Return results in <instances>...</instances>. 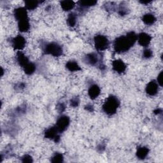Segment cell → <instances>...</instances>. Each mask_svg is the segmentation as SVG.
<instances>
[{
	"label": "cell",
	"instance_id": "cell-1",
	"mask_svg": "<svg viewBox=\"0 0 163 163\" xmlns=\"http://www.w3.org/2000/svg\"><path fill=\"white\" fill-rule=\"evenodd\" d=\"M138 36L131 31L126 36H121L117 38L114 42V50L117 53H122L129 50L137 40Z\"/></svg>",
	"mask_w": 163,
	"mask_h": 163
},
{
	"label": "cell",
	"instance_id": "cell-2",
	"mask_svg": "<svg viewBox=\"0 0 163 163\" xmlns=\"http://www.w3.org/2000/svg\"><path fill=\"white\" fill-rule=\"evenodd\" d=\"M119 105L120 101L118 98L111 95L106 99L103 105V110L107 115H112L116 113Z\"/></svg>",
	"mask_w": 163,
	"mask_h": 163
},
{
	"label": "cell",
	"instance_id": "cell-3",
	"mask_svg": "<svg viewBox=\"0 0 163 163\" xmlns=\"http://www.w3.org/2000/svg\"><path fill=\"white\" fill-rule=\"evenodd\" d=\"M44 52L47 54L52 55L54 57H59L63 54V49L56 43L47 44L44 47Z\"/></svg>",
	"mask_w": 163,
	"mask_h": 163
},
{
	"label": "cell",
	"instance_id": "cell-4",
	"mask_svg": "<svg viewBox=\"0 0 163 163\" xmlns=\"http://www.w3.org/2000/svg\"><path fill=\"white\" fill-rule=\"evenodd\" d=\"M94 45L97 50L102 51L106 50L110 45L108 38L103 35H96L94 37Z\"/></svg>",
	"mask_w": 163,
	"mask_h": 163
},
{
	"label": "cell",
	"instance_id": "cell-5",
	"mask_svg": "<svg viewBox=\"0 0 163 163\" xmlns=\"http://www.w3.org/2000/svg\"><path fill=\"white\" fill-rule=\"evenodd\" d=\"M70 118L66 115H63L58 118L55 127L59 133H63L67 129L70 124Z\"/></svg>",
	"mask_w": 163,
	"mask_h": 163
},
{
	"label": "cell",
	"instance_id": "cell-6",
	"mask_svg": "<svg viewBox=\"0 0 163 163\" xmlns=\"http://www.w3.org/2000/svg\"><path fill=\"white\" fill-rule=\"evenodd\" d=\"M26 42L25 38L21 35L17 36L12 40V47L14 48V49L19 50H23L24 48L26 45Z\"/></svg>",
	"mask_w": 163,
	"mask_h": 163
},
{
	"label": "cell",
	"instance_id": "cell-7",
	"mask_svg": "<svg viewBox=\"0 0 163 163\" xmlns=\"http://www.w3.org/2000/svg\"><path fill=\"white\" fill-rule=\"evenodd\" d=\"M59 131L56 127H52L47 129L45 132V137L46 138L54 139L55 142H58L60 140V136L58 135Z\"/></svg>",
	"mask_w": 163,
	"mask_h": 163
},
{
	"label": "cell",
	"instance_id": "cell-8",
	"mask_svg": "<svg viewBox=\"0 0 163 163\" xmlns=\"http://www.w3.org/2000/svg\"><path fill=\"white\" fill-rule=\"evenodd\" d=\"M14 16L15 18L18 20V22L28 19V17L26 8L23 7H19L16 8L14 11Z\"/></svg>",
	"mask_w": 163,
	"mask_h": 163
},
{
	"label": "cell",
	"instance_id": "cell-9",
	"mask_svg": "<svg viewBox=\"0 0 163 163\" xmlns=\"http://www.w3.org/2000/svg\"><path fill=\"white\" fill-rule=\"evenodd\" d=\"M138 41L139 44L142 47H147L150 43L152 37L145 33H141L138 36Z\"/></svg>",
	"mask_w": 163,
	"mask_h": 163
},
{
	"label": "cell",
	"instance_id": "cell-10",
	"mask_svg": "<svg viewBox=\"0 0 163 163\" xmlns=\"http://www.w3.org/2000/svg\"><path fill=\"white\" fill-rule=\"evenodd\" d=\"M113 70L118 73H124L126 69V66L124 63L120 59L115 60L112 62Z\"/></svg>",
	"mask_w": 163,
	"mask_h": 163
},
{
	"label": "cell",
	"instance_id": "cell-11",
	"mask_svg": "<svg viewBox=\"0 0 163 163\" xmlns=\"http://www.w3.org/2000/svg\"><path fill=\"white\" fill-rule=\"evenodd\" d=\"M146 92L150 96H155L158 92V85L156 82L151 81L146 87Z\"/></svg>",
	"mask_w": 163,
	"mask_h": 163
},
{
	"label": "cell",
	"instance_id": "cell-12",
	"mask_svg": "<svg viewBox=\"0 0 163 163\" xmlns=\"http://www.w3.org/2000/svg\"><path fill=\"white\" fill-rule=\"evenodd\" d=\"M17 59L19 65L21 67H23V68L29 63V61L28 57L21 52H18L17 53Z\"/></svg>",
	"mask_w": 163,
	"mask_h": 163
},
{
	"label": "cell",
	"instance_id": "cell-13",
	"mask_svg": "<svg viewBox=\"0 0 163 163\" xmlns=\"http://www.w3.org/2000/svg\"><path fill=\"white\" fill-rule=\"evenodd\" d=\"M89 96L92 99L96 98L100 94V89L97 85H92L90 87L89 91Z\"/></svg>",
	"mask_w": 163,
	"mask_h": 163
},
{
	"label": "cell",
	"instance_id": "cell-14",
	"mask_svg": "<svg viewBox=\"0 0 163 163\" xmlns=\"http://www.w3.org/2000/svg\"><path fill=\"white\" fill-rule=\"evenodd\" d=\"M18 30L20 32H27L30 29V24L29 22V19H26L19 21L18 23Z\"/></svg>",
	"mask_w": 163,
	"mask_h": 163
},
{
	"label": "cell",
	"instance_id": "cell-15",
	"mask_svg": "<svg viewBox=\"0 0 163 163\" xmlns=\"http://www.w3.org/2000/svg\"><path fill=\"white\" fill-rule=\"evenodd\" d=\"M143 22L147 25H152L156 21V18L151 13H147L144 15L142 17Z\"/></svg>",
	"mask_w": 163,
	"mask_h": 163
},
{
	"label": "cell",
	"instance_id": "cell-16",
	"mask_svg": "<svg viewBox=\"0 0 163 163\" xmlns=\"http://www.w3.org/2000/svg\"><path fill=\"white\" fill-rule=\"evenodd\" d=\"M149 150L145 147H142L138 149L136 152V156L139 159H144L148 155Z\"/></svg>",
	"mask_w": 163,
	"mask_h": 163
},
{
	"label": "cell",
	"instance_id": "cell-17",
	"mask_svg": "<svg viewBox=\"0 0 163 163\" xmlns=\"http://www.w3.org/2000/svg\"><path fill=\"white\" fill-rule=\"evenodd\" d=\"M85 60L87 64H89L91 65H94L97 63L98 57L97 55L94 53H91L86 56Z\"/></svg>",
	"mask_w": 163,
	"mask_h": 163
},
{
	"label": "cell",
	"instance_id": "cell-18",
	"mask_svg": "<svg viewBox=\"0 0 163 163\" xmlns=\"http://www.w3.org/2000/svg\"><path fill=\"white\" fill-rule=\"evenodd\" d=\"M75 5V3L73 1H62L60 2V6L62 7V8L66 12H68L71 10H72Z\"/></svg>",
	"mask_w": 163,
	"mask_h": 163
},
{
	"label": "cell",
	"instance_id": "cell-19",
	"mask_svg": "<svg viewBox=\"0 0 163 163\" xmlns=\"http://www.w3.org/2000/svg\"><path fill=\"white\" fill-rule=\"evenodd\" d=\"M66 67L70 71H77L82 70L79 66V65L76 62L71 60L68 61L66 65Z\"/></svg>",
	"mask_w": 163,
	"mask_h": 163
},
{
	"label": "cell",
	"instance_id": "cell-20",
	"mask_svg": "<svg viewBox=\"0 0 163 163\" xmlns=\"http://www.w3.org/2000/svg\"><path fill=\"white\" fill-rule=\"evenodd\" d=\"M39 2L38 1H26L25 2V8L29 10H34L38 6Z\"/></svg>",
	"mask_w": 163,
	"mask_h": 163
},
{
	"label": "cell",
	"instance_id": "cell-21",
	"mask_svg": "<svg viewBox=\"0 0 163 163\" xmlns=\"http://www.w3.org/2000/svg\"><path fill=\"white\" fill-rule=\"evenodd\" d=\"M35 70H36V66L33 63H29L26 66H25L24 68V72L27 75H31V74H33Z\"/></svg>",
	"mask_w": 163,
	"mask_h": 163
},
{
	"label": "cell",
	"instance_id": "cell-22",
	"mask_svg": "<svg viewBox=\"0 0 163 163\" xmlns=\"http://www.w3.org/2000/svg\"><path fill=\"white\" fill-rule=\"evenodd\" d=\"M76 22V15L73 13H71L69 14L68 19H67V23L68 24L71 26V27H73L75 26V24Z\"/></svg>",
	"mask_w": 163,
	"mask_h": 163
},
{
	"label": "cell",
	"instance_id": "cell-23",
	"mask_svg": "<svg viewBox=\"0 0 163 163\" xmlns=\"http://www.w3.org/2000/svg\"><path fill=\"white\" fill-rule=\"evenodd\" d=\"M78 3L81 7H89L94 6L97 3V2L94 1V0H91V1H80Z\"/></svg>",
	"mask_w": 163,
	"mask_h": 163
},
{
	"label": "cell",
	"instance_id": "cell-24",
	"mask_svg": "<svg viewBox=\"0 0 163 163\" xmlns=\"http://www.w3.org/2000/svg\"><path fill=\"white\" fill-rule=\"evenodd\" d=\"M63 161V155L61 154H59V153L55 154L51 160V162L54 163L62 162Z\"/></svg>",
	"mask_w": 163,
	"mask_h": 163
},
{
	"label": "cell",
	"instance_id": "cell-25",
	"mask_svg": "<svg viewBox=\"0 0 163 163\" xmlns=\"http://www.w3.org/2000/svg\"><path fill=\"white\" fill-rule=\"evenodd\" d=\"M152 56V52L150 49H145L144 52V57L146 59L150 58Z\"/></svg>",
	"mask_w": 163,
	"mask_h": 163
},
{
	"label": "cell",
	"instance_id": "cell-26",
	"mask_svg": "<svg viewBox=\"0 0 163 163\" xmlns=\"http://www.w3.org/2000/svg\"><path fill=\"white\" fill-rule=\"evenodd\" d=\"M70 103H71V106H72L73 107H77L78 105V104H79V99H78V97H74L73 99H72L71 100Z\"/></svg>",
	"mask_w": 163,
	"mask_h": 163
},
{
	"label": "cell",
	"instance_id": "cell-27",
	"mask_svg": "<svg viewBox=\"0 0 163 163\" xmlns=\"http://www.w3.org/2000/svg\"><path fill=\"white\" fill-rule=\"evenodd\" d=\"M22 162L26 163V162H33V159L32 157L29 155H26L22 158Z\"/></svg>",
	"mask_w": 163,
	"mask_h": 163
},
{
	"label": "cell",
	"instance_id": "cell-28",
	"mask_svg": "<svg viewBox=\"0 0 163 163\" xmlns=\"http://www.w3.org/2000/svg\"><path fill=\"white\" fill-rule=\"evenodd\" d=\"M157 82H158V84L162 87V71H161L158 75Z\"/></svg>",
	"mask_w": 163,
	"mask_h": 163
},
{
	"label": "cell",
	"instance_id": "cell-29",
	"mask_svg": "<svg viewBox=\"0 0 163 163\" xmlns=\"http://www.w3.org/2000/svg\"><path fill=\"white\" fill-rule=\"evenodd\" d=\"M57 108H58V110H59L60 112H63V111L65 110V105H64L63 104L61 103V104H59V105H58Z\"/></svg>",
	"mask_w": 163,
	"mask_h": 163
},
{
	"label": "cell",
	"instance_id": "cell-30",
	"mask_svg": "<svg viewBox=\"0 0 163 163\" xmlns=\"http://www.w3.org/2000/svg\"><path fill=\"white\" fill-rule=\"evenodd\" d=\"M86 109L89 112H92L93 111V107L91 105H87L86 107Z\"/></svg>",
	"mask_w": 163,
	"mask_h": 163
},
{
	"label": "cell",
	"instance_id": "cell-31",
	"mask_svg": "<svg viewBox=\"0 0 163 163\" xmlns=\"http://www.w3.org/2000/svg\"><path fill=\"white\" fill-rule=\"evenodd\" d=\"M150 2H151V1H141L140 2V3L142 4H149Z\"/></svg>",
	"mask_w": 163,
	"mask_h": 163
},
{
	"label": "cell",
	"instance_id": "cell-32",
	"mask_svg": "<svg viewBox=\"0 0 163 163\" xmlns=\"http://www.w3.org/2000/svg\"><path fill=\"white\" fill-rule=\"evenodd\" d=\"M161 110H160V109H157L156 110H155L154 111V113H155V114H159V113H161Z\"/></svg>",
	"mask_w": 163,
	"mask_h": 163
}]
</instances>
